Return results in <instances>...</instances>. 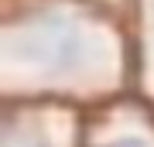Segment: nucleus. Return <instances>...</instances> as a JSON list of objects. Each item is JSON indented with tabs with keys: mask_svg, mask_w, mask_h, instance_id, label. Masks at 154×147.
I'll return each mask as SVG.
<instances>
[{
	"mask_svg": "<svg viewBox=\"0 0 154 147\" xmlns=\"http://www.w3.org/2000/svg\"><path fill=\"white\" fill-rule=\"evenodd\" d=\"M7 48L48 72H79L96 58V41L82 24L65 14H38L24 27H14Z\"/></svg>",
	"mask_w": 154,
	"mask_h": 147,
	"instance_id": "nucleus-1",
	"label": "nucleus"
},
{
	"mask_svg": "<svg viewBox=\"0 0 154 147\" xmlns=\"http://www.w3.org/2000/svg\"><path fill=\"white\" fill-rule=\"evenodd\" d=\"M4 147H48V144L38 140V137H21V140H7Z\"/></svg>",
	"mask_w": 154,
	"mask_h": 147,
	"instance_id": "nucleus-2",
	"label": "nucleus"
},
{
	"mask_svg": "<svg viewBox=\"0 0 154 147\" xmlns=\"http://www.w3.org/2000/svg\"><path fill=\"white\" fill-rule=\"evenodd\" d=\"M106 147H147V144L137 140V137H120V140H113V144H106Z\"/></svg>",
	"mask_w": 154,
	"mask_h": 147,
	"instance_id": "nucleus-3",
	"label": "nucleus"
}]
</instances>
